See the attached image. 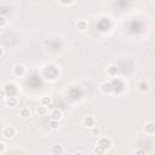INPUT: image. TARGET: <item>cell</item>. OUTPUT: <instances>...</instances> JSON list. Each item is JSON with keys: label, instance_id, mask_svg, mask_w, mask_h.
Returning <instances> with one entry per match:
<instances>
[{"label": "cell", "instance_id": "6da1fadb", "mask_svg": "<svg viewBox=\"0 0 155 155\" xmlns=\"http://www.w3.org/2000/svg\"><path fill=\"white\" fill-rule=\"evenodd\" d=\"M111 85H113V92H116V94H120V92L124 91V82L120 79H115L111 81Z\"/></svg>", "mask_w": 155, "mask_h": 155}, {"label": "cell", "instance_id": "7a4b0ae2", "mask_svg": "<svg viewBox=\"0 0 155 155\" xmlns=\"http://www.w3.org/2000/svg\"><path fill=\"white\" fill-rule=\"evenodd\" d=\"M5 94L9 97L15 96L17 94V87H16V85L15 84H6V86H5Z\"/></svg>", "mask_w": 155, "mask_h": 155}, {"label": "cell", "instance_id": "3957f363", "mask_svg": "<svg viewBox=\"0 0 155 155\" xmlns=\"http://www.w3.org/2000/svg\"><path fill=\"white\" fill-rule=\"evenodd\" d=\"M98 146L102 147L104 150H108V149L111 148V141L109 138H107V137H103V138H101L98 141Z\"/></svg>", "mask_w": 155, "mask_h": 155}, {"label": "cell", "instance_id": "277c9868", "mask_svg": "<svg viewBox=\"0 0 155 155\" xmlns=\"http://www.w3.org/2000/svg\"><path fill=\"white\" fill-rule=\"evenodd\" d=\"M15 135H16V130H15L14 127L7 126V127L4 129V136H5L6 138H12Z\"/></svg>", "mask_w": 155, "mask_h": 155}, {"label": "cell", "instance_id": "5b68a950", "mask_svg": "<svg viewBox=\"0 0 155 155\" xmlns=\"http://www.w3.org/2000/svg\"><path fill=\"white\" fill-rule=\"evenodd\" d=\"M102 92L103 94H111L113 92V85H111V82H103L102 86Z\"/></svg>", "mask_w": 155, "mask_h": 155}, {"label": "cell", "instance_id": "8992f818", "mask_svg": "<svg viewBox=\"0 0 155 155\" xmlns=\"http://www.w3.org/2000/svg\"><path fill=\"white\" fill-rule=\"evenodd\" d=\"M14 73H15V75H17V76H22V75H24V73H26V68H24L22 64H17V66L14 68Z\"/></svg>", "mask_w": 155, "mask_h": 155}, {"label": "cell", "instance_id": "52a82bcc", "mask_svg": "<svg viewBox=\"0 0 155 155\" xmlns=\"http://www.w3.org/2000/svg\"><path fill=\"white\" fill-rule=\"evenodd\" d=\"M62 116H63V114H62V111L59 109H55V110H52V113H51V119L52 120L59 121L62 119Z\"/></svg>", "mask_w": 155, "mask_h": 155}, {"label": "cell", "instance_id": "ba28073f", "mask_svg": "<svg viewBox=\"0 0 155 155\" xmlns=\"http://www.w3.org/2000/svg\"><path fill=\"white\" fill-rule=\"evenodd\" d=\"M82 122H84V125L86 127H94L95 126V119L92 118V116H85Z\"/></svg>", "mask_w": 155, "mask_h": 155}, {"label": "cell", "instance_id": "9c48e42d", "mask_svg": "<svg viewBox=\"0 0 155 155\" xmlns=\"http://www.w3.org/2000/svg\"><path fill=\"white\" fill-rule=\"evenodd\" d=\"M6 104L9 107H16L18 104V99L15 97V96H11V97H9L7 101H6Z\"/></svg>", "mask_w": 155, "mask_h": 155}, {"label": "cell", "instance_id": "30bf717a", "mask_svg": "<svg viewBox=\"0 0 155 155\" xmlns=\"http://www.w3.org/2000/svg\"><path fill=\"white\" fill-rule=\"evenodd\" d=\"M118 73H119L118 67H115V66H110V67L108 68V75H109V76H116Z\"/></svg>", "mask_w": 155, "mask_h": 155}, {"label": "cell", "instance_id": "8fae6325", "mask_svg": "<svg viewBox=\"0 0 155 155\" xmlns=\"http://www.w3.org/2000/svg\"><path fill=\"white\" fill-rule=\"evenodd\" d=\"M51 153L55 154V155H61L62 153H63V148H62V146L56 144V146H54L52 149H51Z\"/></svg>", "mask_w": 155, "mask_h": 155}, {"label": "cell", "instance_id": "7c38bea8", "mask_svg": "<svg viewBox=\"0 0 155 155\" xmlns=\"http://www.w3.org/2000/svg\"><path fill=\"white\" fill-rule=\"evenodd\" d=\"M146 132H148L149 135H153V133L155 132V125L153 122H148L146 125Z\"/></svg>", "mask_w": 155, "mask_h": 155}, {"label": "cell", "instance_id": "4fadbf2b", "mask_svg": "<svg viewBox=\"0 0 155 155\" xmlns=\"http://www.w3.org/2000/svg\"><path fill=\"white\" fill-rule=\"evenodd\" d=\"M19 115L22 116L23 119H27V118H29V116H30V110H29L28 108H23V109H21V110H19Z\"/></svg>", "mask_w": 155, "mask_h": 155}, {"label": "cell", "instance_id": "5bb4252c", "mask_svg": "<svg viewBox=\"0 0 155 155\" xmlns=\"http://www.w3.org/2000/svg\"><path fill=\"white\" fill-rule=\"evenodd\" d=\"M138 89H139V91H142V92H146V91L149 90V84H148V82H146V81H142V82H139Z\"/></svg>", "mask_w": 155, "mask_h": 155}, {"label": "cell", "instance_id": "9a60e30c", "mask_svg": "<svg viewBox=\"0 0 155 155\" xmlns=\"http://www.w3.org/2000/svg\"><path fill=\"white\" fill-rule=\"evenodd\" d=\"M51 103H52V99H51V97L44 96L43 98H41V104H43V106H45V107H49V106H51Z\"/></svg>", "mask_w": 155, "mask_h": 155}, {"label": "cell", "instance_id": "2e32d148", "mask_svg": "<svg viewBox=\"0 0 155 155\" xmlns=\"http://www.w3.org/2000/svg\"><path fill=\"white\" fill-rule=\"evenodd\" d=\"M36 113H38L39 115H45L46 113H47V109H46V107H45V106L41 104L40 107H38V108H36Z\"/></svg>", "mask_w": 155, "mask_h": 155}, {"label": "cell", "instance_id": "e0dca14e", "mask_svg": "<svg viewBox=\"0 0 155 155\" xmlns=\"http://www.w3.org/2000/svg\"><path fill=\"white\" fill-rule=\"evenodd\" d=\"M78 28L80 30H86L87 29V22H85V21H79V22H78Z\"/></svg>", "mask_w": 155, "mask_h": 155}, {"label": "cell", "instance_id": "ac0fdd59", "mask_svg": "<svg viewBox=\"0 0 155 155\" xmlns=\"http://www.w3.org/2000/svg\"><path fill=\"white\" fill-rule=\"evenodd\" d=\"M50 127H51V129H54V130L58 129V121H57V120H52V119H51V121H50Z\"/></svg>", "mask_w": 155, "mask_h": 155}, {"label": "cell", "instance_id": "d6986e66", "mask_svg": "<svg viewBox=\"0 0 155 155\" xmlns=\"http://www.w3.org/2000/svg\"><path fill=\"white\" fill-rule=\"evenodd\" d=\"M104 149H103L102 147H99V146H97L96 148H95V154H97V155H102V154H104Z\"/></svg>", "mask_w": 155, "mask_h": 155}, {"label": "cell", "instance_id": "ffe728a7", "mask_svg": "<svg viewBox=\"0 0 155 155\" xmlns=\"http://www.w3.org/2000/svg\"><path fill=\"white\" fill-rule=\"evenodd\" d=\"M91 129H92V131H91V135L92 136H98L99 135V129L98 127H95L94 126V127H91Z\"/></svg>", "mask_w": 155, "mask_h": 155}, {"label": "cell", "instance_id": "44dd1931", "mask_svg": "<svg viewBox=\"0 0 155 155\" xmlns=\"http://www.w3.org/2000/svg\"><path fill=\"white\" fill-rule=\"evenodd\" d=\"M6 18L4 17V16H0V27H5L6 26Z\"/></svg>", "mask_w": 155, "mask_h": 155}, {"label": "cell", "instance_id": "7402d4cb", "mask_svg": "<svg viewBox=\"0 0 155 155\" xmlns=\"http://www.w3.org/2000/svg\"><path fill=\"white\" fill-rule=\"evenodd\" d=\"M5 153V144L0 142V154H4Z\"/></svg>", "mask_w": 155, "mask_h": 155}, {"label": "cell", "instance_id": "603a6c76", "mask_svg": "<svg viewBox=\"0 0 155 155\" xmlns=\"http://www.w3.org/2000/svg\"><path fill=\"white\" fill-rule=\"evenodd\" d=\"M5 96H6V94H5V90H0V99H3Z\"/></svg>", "mask_w": 155, "mask_h": 155}, {"label": "cell", "instance_id": "cb8c5ba5", "mask_svg": "<svg viewBox=\"0 0 155 155\" xmlns=\"http://www.w3.org/2000/svg\"><path fill=\"white\" fill-rule=\"evenodd\" d=\"M61 1L63 3V4H70L71 1H73V0H61Z\"/></svg>", "mask_w": 155, "mask_h": 155}, {"label": "cell", "instance_id": "d4e9b609", "mask_svg": "<svg viewBox=\"0 0 155 155\" xmlns=\"http://www.w3.org/2000/svg\"><path fill=\"white\" fill-rule=\"evenodd\" d=\"M136 154H146L144 150H136Z\"/></svg>", "mask_w": 155, "mask_h": 155}, {"label": "cell", "instance_id": "484cf974", "mask_svg": "<svg viewBox=\"0 0 155 155\" xmlns=\"http://www.w3.org/2000/svg\"><path fill=\"white\" fill-rule=\"evenodd\" d=\"M3 54H4V51H3V49H1V47H0V57L3 56Z\"/></svg>", "mask_w": 155, "mask_h": 155}]
</instances>
